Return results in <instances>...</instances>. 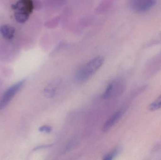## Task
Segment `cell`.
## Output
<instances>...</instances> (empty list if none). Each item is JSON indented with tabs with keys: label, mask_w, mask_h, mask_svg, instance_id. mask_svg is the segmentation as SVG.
I'll return each mask as SVG.
<instances>
[{
	"label": "cell",
	"mask_w": 161,
	"mask_h": 160,
	"mask_svg": "<svg viewBox=\"0 0 161 160\" xmlns=\"http://www.w3.org/2000/svg\"><path fill=\"white\" fill-rule=\"evenodd\" d=\"M104 58L95 57L81 67L77 71L76 79L77 82L82 83L87 80L104 63Z\"/></svg>",
	"instance_id": "cell-1"
},
{
	"label": "cell",
	"mask_w": 161,
	"mask_h": 160,
	"mask_svg": "<svg viewBox=\"0 0 161 160\" xmlns=\"http://www.w3.org/2000/svg\"><path fill=\"white\" fill-rule=\"evenodd\" d=\"M125 85L123 80L116 79L110 83L102 95L104 99H108L111 97L119 95L123 93Z\"/></svg>",
	"instance_id": "cell-2"
},
{
	"label": "cell",
	"mask_w": 161,
	"mask_h": 160,
	"mask_svg": "<svg viewBox=\"0 0 161 160\" xmlns=\"http://www.w3.org/2000/svg\"><path fill=\"white\" fill-rule=\"evenodd\" d=\"M24 80L21 81L8 88L0 100V110L4 108L13 98L16 93L20 90L24 83Z\"/></svg>",
	"instance_id": "cell-3"
},
{
	"label": "cell",
	"mask_w": 161,
	"mask_h": 160,
	"mask_svg": "<svg viewBox=\"0 0 161 160\" xmlns=\"http://www.w3.org/2000/svg\"><path fill=\"white\" fill-rule=\"evenodd\" d=\"M156 3V0H131L130 5L134 11L141 13L150 9Z\"/></svg>",
	"instance_id": "cell-4"
},
{
	"label": "cell",
	"mask_w": 161,
	"mask_h": 160,
	"mask_svg": "<svg viewBox=\"0 0 161 160\" xmlns=\"http://www.w3.org/2000/svg\"><path fill=\"white\" fill-rule=\"evenodd\" d=\"M34 8L32 0H19L15 5H12V8L18 9L19 11L29 14L32 13Z\"/></svg>",
	"instance_id": "cell-5"
},
{
	"label": "cell",
	"mask_w": 161,
	"mask_h": 160,
	"mask_svg": "<svg viewBox=\"0 0 161 160\" xmlns=\"http://www.w3.org/2000/svg\"><path fill=\"white\" fill-rule=\"evenodd\" d=\"M123 114V111H119L114 113L112 116L106 121L103 127V131L104 132H107L120 119Z\"/></svg>",
	"instance_id": "cell-6"
},
{
	"label": "cell",
	"mask_w": 161,
	"mask_h": 160,
	"mask_svg": "<svg viewBox=\"0 0 161 160\" xmlns=\"http://www.w3.org/2000/svg\"><path fill=\"white\" fill-rule=\"evenodd\" d=\"M0 33L3 37L6 39L10 40L14 37L15 29L8 24H4L0 26Z\"/></svg>",
	"instance_id": "cell-7"
},
{
	"label": "cell",
	"mask_w": 161,
	"mask_h": 160,
	"mask_svg": "<svg viewBox=\"0 0 161 160\" xmlns=\"http://www.w3.org/2000/svg\"><path fill=\"white\" fill-rule=\"evenodd\" d=\"M60 82V81L58 79H57L50 83L44 89V93L45 96L49 98L53 97Z\"/></svg>",
	"instance_id": "cell-8"
},
{
	"label": "cell",
	"mask_w": 161,
	"mask_h": 160,
	"mask_svg": "<svg viewBox=\"0 0 161 160\" xmlns=\"http://www.w3.org/2000/svg\"><path fill=\"white\" fill-rule=\"evenodd\" d=\"M30 15L21 11H18L14 13V18L19 23H24L28 20Z\"/></svg>",
	"instance_id": "cell-9"
},
{
	"label": "cell",
	"mask_w": 161,
	"mask_h": 160,
	"mask_svg": "<svg viewBox=\"0 0 161 160\" xmlns=\"http://www.w3.org/2000/svg\"><path fill=\"white\" fill-rule=\"evenodd\" d=\"M161 108V95L155 101L151 103L148 107L149 111H155Z\"/></svg>",
	"instance_id": "cell-10"
},
{
	"label": "cell",
	"mask_w": 161,
	"mask_h": 160,
	"mask_svg": "<svg viewBox=\"0 0 161 160\" xmlns=\"http://www.w3.org/2000/svg\"><path fill=\"white\" fill-rule=\"evenodd\" d=\"M118 153H119V149H118V148H116V149L111 151L110 152L108 153V154H106L104 156V158L103 159L105 160H111L113 159L118 154Z\"/></svg>",
	"instance_id": "cell-11"
},
{
	"label": "cell",
	"mask_w": 161,
	"mask_h": 160,
	"mask_svg": "<svg viewBox=\"0 0 161 160\" xmlns=\"http://www.w3.org/2000/svg\"><path fill=\"white\" fill-rule=\"evenodd\" d=\"M39 131L41 132H45V133H49L52 131V128L50 126H43L41 127L39 129Z\"/></svg>",
	"instance_id": "cell-12"
}]
</instances>
